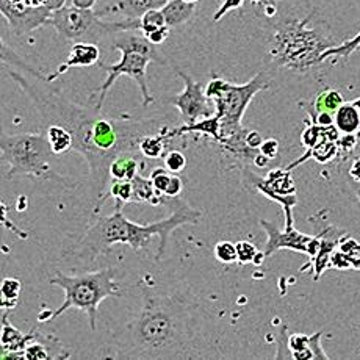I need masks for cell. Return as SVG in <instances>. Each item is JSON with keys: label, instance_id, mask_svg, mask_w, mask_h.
I'll list each match as a JSON object with an SVG mask.
<instances>
[{"label": "cell", "instance_id": "6da1fadb", "mask_svg": "<svg viewBox=\"0 0 360 360\" xmlns=\"http://www.w3.org/2000/svg\"><path fill=\"white\" fill-rule=\"evenodd\" d=\"M202 217V212L193 209L185 200L176 198L174 210L169 213L168 218L152 224H138L122 213L121 205H116L112 214L96 221L83 233V237L77 240V243L68 249L65 255L75 262H94L115 245H129L134 251H141L149 245L152 237H158L160 245L155 260H162L171 233L185 224H198Z\"/></svg>", "mask_w": 360, "mask_h": 360}, {"label": "cell", "instance_id": "7a4b0ae2", "mask_svg": "<svg viewBox=\"0 0 360 360\" xmlns=\"http://www.w3.org/2000/svg\"><path fill=\"white\" fill-rule=\"evenodd\" d=\"M188 316L171 297L144 295L140 315L129 324L130 349L122 357L172 359L184 354Z\"/></svg>", "mask_w": 360, "mask_h": 360}, {"label": "cell", "instance_id": "3957f363", "mask_svg": "<svg viewBox=\"0 0 360 360\" xmlns=\"http://www.w3.org/2000/svg\"><path fill=\"white\" fill-rule=\"evenodd\" d=\"M315 11L302 19H285L276 24L269 39L271 63L288 71L306 74L323 63V53L337 46L328 29L311 27Z\"/></svg>", "mask_w": 360, "mask_h": 360}, {"label": "cell", "instance_id": "277c9868", "mask_svg": "<svg viewBox=\"0 0 360 360\" xmlns=\"http://www.w3.org/2000/svg\"><path fill=\"white\" fill-rule=\"evenodd\" d=\"M112 47L121 52V60L115 65H101V69L107 71L108 75L98 91L91 96V99H98L93 107L98 112H102L108 91L121 75H127L131 80H135L138 88H140L143 107L152 105L154 96H152L148 83V65L152 61H157L160 65L165 63L160 52L157 51V46L149 43L141 33L122 32L115 34Z\"/></svg>", "mask_w": 360, "mask_h": 360}, {"label": "cell", "instance_id": "5b68a950", "mask_svg": "<svg viewBox=\"0 0 360 360\" xmlns=\"http://www.w3.org/2000/svg\"><path fill=\"white\" fill-rule=\"evenodd\" d=\"M116 268L99 269L94 273H83L79 276H66L57 271L53 278L49 279L52 285L63 288L66 300L61 306L55 310H44L38 316L39 323L53 321L55 318L63 315L68 309L75 307L85 311L88 316L89 329L96 330V321H98L99 304L107 297H122V290L117 282L113 281Z\"/></svg>", "mask_w": 360, "mask_h": 360}, {"label": "cell", "instance_id": "8992f818", "mask_svg": "<svg viewBox=\"0 0 360 360\" xmlns=\"http://www.w3.org/2000/svg\"><path fill=\"white\" fill-rule=\"evenodd\" d=\"M2 162L8 166L5 179L19 176L52 180L66 188H74V182L57 174L51 165L53 150L46 134H19L2 135Z\"/></svg>", "mask_w": 360, "mask_h": 360}, {"label": "cell", "instance_id": "52a82bcc", "mask_svg": "<svg viewBox=\"0 0 360 360\" xmlns=\"http://www.w3.org/2000/svg\"><path fill=\"white\" fill-rule=\"evenodd\" d=\"M47 25L58 33L60 38L71 43H96L108 37H115L122 32H140V19H124L116 22L102 20L98 11L93 8H79V6H65L52 13Z\"/></svg>", "mask_w": 360, "mask_h": 360}, {"label": "cell", "instance_id": "ba28073f", "mask_svg": "<svg viewBox=\"0 0 360 360\" xmlns=\"http://www.w3.org/2000/svg\"><path fill=\"white\" fill-rule=\"evenodd\" d=\"M269 86H271V77L265 71L255 74L243 85H235L218 75H212L205 86V96L213 102L214 115L219 117V121L241 122L255 94Z\"/></svg>", "mask_w": 360, "mask_h": 360}, {"label": "cell", "instance_id": "9c48e42d", "mask_svg": "<svg viewBox=\"0 0 360 360\" xmlns=\"http://www.w3.org/2000/svg\"><path fill=\"white\" fill-rule=\"evenodd\" d=\"M290 172L292 171L288 169H271L265 177H260L246 168L243 169L246 186L283 207L285 227H293V207L297 204L296 185Z\"/></svg>", "mask_w": 360, "mask_h": 360}, {"label": "cell", "instance_id": "30bf717a", "mask_svg": "<svg viewBox=\"0 0 360 360\" xmlns=\"http://www.w3.org/2000/svg\"><path fill=\"white\" fill-rule=\"evenodd\" d=\"M177 75L184 80V91L168 99L172 107L179 110L182 116L184 124H193L202 117H209L214 115L213 102L205 96V88L202 83L196 82L190 74L184 71H177Z\"/></svg>", "mask_w": 360, "mask_h": 360}, {"label": "cell", "instance_id": "8fae6325", "mask_svg": "<svg viewBox=\"0 0 360 360\" xmlns=\"http://www.w3.org/2000/svg\"><path fill=\"white\" fill-rule=\"evenodd\" d=\"M259 224L268 235L265 249L262 251L265 257H269V255L281 251V249H292V251L296 252L307 254L310 262L315 259L318 249H320L318 235L316 237H310V235L297 232L295 227H283V231H281L278 226L265 219H259Z\"/></svg>", "mask_w": 360, "mask_h": 360}, {"label": "cell", "instance_id": "7c38bea8", "mask_svg": "<svg viewBox=\"0 0 360 360\" xmlns=\"http://www.w3.org/2000/svg\"><path fill=\"white\" fill-rule=\"evenodd\" d=\"M0 13L16 37H24L47 25L52 11L46 6L27 5L24 0H0Z\"/></svg>", "mask_w": 360, "mask_h": 360}, {"label": "cell", "instance_id": "4fadbf2b", "mask_svg": "<svg viewBox=\"0 0 360 360\" xmlns=\"http://www.w3.org/2000/svg\"><path fill=\"white\" fill-rule=\"evenodd\" d=\"M101 55H102L101 47L96 43H85V41L72 43L68 60L65 61V63H61L57 68V71L47 77V80L53 82L55 79H58L60 75L66 74L69 69H72V68H89V66L98 65L101 60Z\"/></svg>", "mask_w": 360, "mask_h": 360}, {"label": "cell", "instance_id": "5bb4252c", "mask_svg": "<svg viewBox=\"0 0 360 360\" xmlns=\"http://www.w3.org/2000/svg\"><path fill=\"white\" fill-rule=\"evenodd\" d=\"M346 235V231L338 229V227L329 226L321 233H318L320 238V249L315 255V259L311 260L309 265H314V281H318L321 278V274L326 271V268L330 266V255L334 254L335 248L340 243V240Z\"/></svg>", "mask_w": 360, "mask_h": 360}, {"label": "cell", "instance_id": "9a60e30c", "mask_svg": "<svg viewBox=\"0 0 360 360\" xmlns=\"http://www.w3.org/2000/svg\"><path fill=\"white\" fill-rule=\"evenodd\" d=\"M168 2L169 0H120L98 13L101 18L107 15H122L126 19H140L144 13L162 8Z\"/></svg>", "mask_w": 360, "mask_h": 360}, {"label": "cell", "instance_id": "2e32d148", "mask_svg": "<svg viewBox=\"0 0 360 360\" xmlns=\"http://www.w3.org/2000/svg\"><path fill=\"white\" fill-rule=\"evenodd\" d=\"M8 314L10 311H4L2 316V359H6L13 352L25 349L30 342L41 338V335L37 334V329H33L30 334H22L8 321Z\"/></svg>", "mask_w": 360, "mask_h": 360}, {"label": "cell", "instance_id": "e0dca14e", "mask_svg": "<svg viewBox=\"0 0 360 360\" xmlns=\"http://www.w3.org/2000/svg\"><path fill=\"white\" fill-rule=\"evenodd\" d=\"M323 332H316L314 335L293 334L288 335V351L292 359H329L321 348Z\"/></svg>", "mask_w": 360, "mask_h": 360}, {"label": "cell", "instance_id": "ac0fdd59", "mask_svg": "<svg viewBox=\"0 0 360 360\" xmlns=\"http://www.w3.org/2000/svg\"><path fill=\"white\" fill-rule=\"evenodd\" d=\"M345 103V99L340 91L337 89H324V91L318 93L314 99L309 102H300V107L302 110H306L309 117H315L318 113H332L335 115V112L340 108Z\"/></svg>", "mask_w": 360, "mask_h": 360}, {"label": "cell", "instance_id": "d6986e66", "mask_svg": "<svg viewBox=\"0 0 360 360\" xmlns=\"http://www.w3.org/2000/svg\"><path fill=\"white\" fill-rule=\"evenodd\" d=\"M162 13L169 29H179L190 22L196 13V4L185 2V0H169L162 6Z\"/></svg>", "mask_w": 360, "mask_h": 360}, {"label": "cell", "instance_id": "ffe728a7", "mask_svg": "<svg viewBox=\"0 0 360 360\" xmlns=\"http://www.w3.org/2000/svg\"><path fill=\"white\" fill-rule=\"evenodd\" d=\"M143 166L144 163L138 160V152H124L110 165V179L134 180L136 174H140Z\"/></svg>", "mask_w": 360, "mask_h": 360}, {"label": "cell", "instance_id": "44dd1931", "mask_svg": "<svg viewBox=\"0 0 360 360\" xmlns=\"http://www.w3.org/2000/svg\"><path fill=\"white\" fill-rule=\"evenodd\" d=\"M185 134H199L212 138L213 141H217L219 134V117L217 115H212L209 117H202V120L193 124H184V126L169 130L171 138L182 136Z\"/></svg>", "mask_w": 360, "mask_h": 360}, {"label": "cell", "instance_id": "7402d4cb", "mask_svg": "<svg viewBox=\"0 0 360 360\" xmlns=\"http://www.w3.org/2000/svg\"><path fill=\"white\" fill-rule=\"evenodd\" d=\"M334 126L342 135H357L360 131V113L352 102H345L334 115Z\"/></svg>", "mask_w": 360, "mask_h": 360}, {"label": "cell", "instance_id": "603a6c76", "mask_svg": "<svg viewBox=\"0 0 360 360\" xmlns=\"http://www.w3.org/2000/svg\"><path fill=\"white\" fill-rule=\"evenodd\" d=\"M110 198H113L116 200V205H121V207L131 202V199H134V185H131V180L110 179L105 195L98 200L94 213H98L101 210V207L105 204V200Z\"/></svg>", "mask_w": 360, "mask_h": 360}, {"label": "cell", "instance_id": "cb8c5ba5", "mask_svg": "<svg viewBox=\"0 0 360 360\" xmlns=\"http://www.w3.org/2000/svg\"><path fill=\"white\" fill-rule=\"evenodd\" d=\"M134 185V199L131 202H146L152 205H160L168 202V198L160 195L152 185V180L143 177L141 174H136L135 179L131 180Z\"/></svg>", "mask_w": 360, "mask_h": 360}, {"label": "cell", "instance_id": "d4e9b609", "mask_svg": "<svg viewBox=\"0 0 360 360\" xmlns=\"http://www.w3.org/2000/svg\"><path fill=\"white\" fill-rule=\"evenodd\" d=\"M169 126L165 127L158 134H149L141 138L140 141V154L150 160H157V158H162L165 155L166 144L169 140H172L169 135Z\"/></svg>", "mask_w": 360, "mask_h": 360}, {"label": "cell", "instance_id": "484cf974", "mask_svg": "<svg viewBox=\"0 0 360 360\" xmlns=\"http://www.w3.org/2000/svg\"><path fill=\"white\" fill-rule=\"evenodd\" d=\"M46 135L55 155H61L66 154L69 150H72L74 136L66 127L58 126V124H51V126H47L46 129Z\"/></svg>", "mask_w": 360, "mask_h": 360}, {"label": "cell", "instance_id": "4316f807", "mask_svg": "<svg viewBox=\"0 0 360 360\" xmlns=\"http://www.w3.org/2000/svg\"><path fill=\"white\" fill-rule=\"evenodd\" d=\"M22 283L16 278H5L2 281V309L4 311L15 310L19 302Z\"/></svg>", "mask_w": 360, "mask_h": 360}, {"label": "cell", "instance_id": "83f0119b", "mask_svg": "<svg viewBox=\"0 0 360 360\" xmlns=\"http://www.w3.org/2000/svg\"><path fill=\"white\" fill-rule=\"evenodd\" d=\"M360 47V32L356 34L354 38H351L348 41H345V43L342 44H337L334 47H330V49H328L326 52L323 53V63L326 61L328 58L330 57H337V58H345L348 60L352 53H354L357 49Z\"/></svg>", "mask_w": 360, "mask_h": 360}, {"label": "cell", "instance_id": "f1b7e54d", "mask_svg": "<svg viewBox=\"0 0 360 360\" xmlns=\"http://www.w3.org/2000/svg\"><path fill=\"white\" fill-rule=\"evenodd\" d=\"M166 25V20L162 10H149L148 13H144V15L140 18V33L143 37H148L152 32H155L158 29H162V27Z\"/></svg>", "mask_w": 360, "mask_h": 360}, {"label": "cell", "instance_id": "f546056e", "mask_svg": "<svg viewBox=\"0 0 360 360\" xmlns=\"http://www.w3.org/2000/svg\"><path fill=\"white\" fill-rule=\"evenodd\" d=\"M338 251H342L346 257H348L349 263H351V269H357L360 271V243L354 238H351L348 233L340 240L338 243Z\"/></svg>", "mask_w": 360, "mask_h": 360}, {"label": "cell", "instance_id": "4dcf8cb0", "mask_svg": "<svg viewBox=\"0 0 360 360\" xmlns=\"http://www.w3.org/2000/svg\"><path fill=\"white\" fill-rule=\"evenodd\" d=\"M213 254L218 262L226 263V265H231V263H235L238 260L237 245L231 243V241H218V243L214 245Z\"/></svg>", "mask_w": 360, "mask_h": 360}, {"label": "cell", "instance_id": "1f68e13d", "mask_svg": "<svg viewBox=\"0 0 360 360\" xmlns=\"http://www.w3.org/2000/svg\"><path fill=\"white\" fill-rule=\"evenodd\" d=\"M165 168L172 174H180L186 166V157L180 150H169L163 155Z\"/></svg>", "mask_w": 360, "mask_h": 360}, {"label": "cell", "instance_id": "d6a6232c", "mask_svg": "<svg viewBox=\"0 0 360 360\" xmlns=\"http://www.w3.org/2000/svg\"><path fill=\"white\" fill-rule=\"evenodd\" d=\"M237 245V254H238V263L240 265H248V263H254V259L257 257V248H255L251 241L241 240Z\"/></svg>", "mask_w": 360, "mask_h": 360}, {"label": "cell", "instance_id": "836d02e7", "mask_svg": "<svg viewBox=\"0 0 360 360\" xmlns=\"http://www.w3.org/2000/svg\"><path fill=\"white\" fill-rule=\"evenodd\" d=\"M172 172H169L166 168H155L154 171L150 172L149 179L152 180V185H154V188L160 193V195L165 196V191L168 188V184L171 180Z\"/></svg>", "mask_w": 360, "mask_h": 360}, {"label": "cell", "instance_id": "e575fe53", "mask_svg": "<svg viewBox=\"0 0 360 360\" xmlns=\"http://www.w3.org/2000/svg\"><path fill=\"white\" fill-rule=\"evenodd\" d=\"M246 0H221L218 10L213 13V22H219L221 19L227 16V13L235 11L245 5Z\"/></svg>", "mask_w": 360, "mask_h": 360}, {"label": "cell", "instance_id": "d590c367", "mask_svg": "<svg viewBox=\"0 0 360 360\" xmlns=\"http://www.w3.org/2000/svg\"><path fill=\"white\" fill-rule=\"evenodd\" d=\"M259 152L265 157H268L269 160H274V158L279 155V141L274 140V138H268V140H263Z\"/></svg>", "mask_w": 360, "mask_h": 360}, {"label": "cell", "instance_id": "8d00e7d4", "mask_svg": "<svg viewBox=\"0 0 360 360\" xmlns=\"http://www.w3.org/2000/svg\"><path fill=\"white\" fill-rule=\"evenodd\" d=\"M182 190H184V180L179 177V174H172L169 184H168V188H166V191H165V196L168 199L179 198Z\"/></svg>", "mask_w": 360, "mask_h": 360}, {"label": "cell", "instance_id": "74e56055", "mask_svg": "<svg viewBox=\"0 0 360 360\" xmlns=\"http://www.w3.org/2000/svg\"><path fill=\"white\" fill-rule=\"evenodd\" d=\"M169 33H171V29L168 25H165V27H162V29L152 32L150 34H148V37H144V38H146L149 43H152L154 46H160L165 43L166 39H168Z\"/></svg>", "mask_w": 360, "mask_h": 360}, {"label": "cell", "instance_id": "f35d334b", "mask_svg": "<svg viewBox=\"0 0 360 360\" xmlns=\"http://www.w3.org/2000/svg\"><path fill=\"white\" fill-rule=\"evenodd\" d=\"M330 268L351 269V263L342 251H334V254L330 255Z\"/></svg>", "mask_w": 360, "mask_h": 360}, {"label": "cell", "instance_id": "ab89813d", "mask_svg": "<svg viewBox=\"0 0 360 360\" xmlns=\"http://www.w3.org/2000/svg\"><path fill=\"white\" fill-rule=\"evenodd\" d=\"M338 148L343 152H351L357 148V136L356 135H342L338 138Z\"/></svg>", "mask_w": 360, "mask_h": 360}, {"label": "cell", "instance_id": "60d3db41", "mask_svg": "<svg viewBox=\"0 0 360 360\" xmlns=\"http://www.w3.org/2000/svg\"><path fill=\"white\" fill-rule=\"evenodd\" d=\"M246 143H248V146L251 148V149L259 150L260 146H262V143H263V138L260 135V131L249 130L248 134H246Z\"/></svg>", "mask_w": 360, "mask_h": 360}, {"label": "cell", "instance_id": "b9f144b4", "mask_svg": "<svg viewBox=\"0 0 360 360\" xmlns=\"http://www.w3.org/2000/svg\"><path fill=\"white\" fill-rule=\"evenodd\" d=\"M66 2L68 0H44L43 6H46V8H49L52 13H55L61 8H65V6L68 5Z\"/></svg>", "mask_w": 360, "mask_h": 360}, {"label": "cell", "instance_id": "7bdbcfd3", "mask_svg": "<svg viewBox=\"0 0 360 360\" xmlns=\"http://www.w3.org/2000/svg\"><path fill=\"white\" fill-rule=\"evenodd\" d=\"M349 177H351L352 180H356V182H360V157L356 158V160L351 163Z\"/></svg>", "mask_w": 360, "mask_h": 360}, {"label": "cell", "instance_id": "ee69618b", "mask_svg": "<svg viewBox=\"0 0 360 360\" xmlns=\"http://www.w3.org/2000/svg\"><path fill=\"white\" fill-rule=\"evenodd\" d=\"M99 0H71V5L79 6V8H94Z\"/></svg>", "mask_w": 360, "mask_h": 360}, {"label": "cell", "instance_id": "f6af8a7d", "mask_svg": "<svg viewBox=\"0 0 360 360\" xmlns=\"http://www.w3.org/2000/svg\"><path fill=\"white\" fill-rule=\"evenodd\" d=\"M269 162H271V160H269V158L265 157L263 154H260V152H259L257 155H255V158L252 160V163L257 166V168H266Z\"/></svg>", "mask_w": 360, "mask_h": 360}, {"label": "cell", "instance_id": "bcb514c9", "mask_svg": "<svg viewBox=\"0 0 360 360\" xmlns=\"http://www.w3.org/2000/svg\"><path fill=\"white\" fill-rule=\"evenodd\" d=\"M351 186H352V190H354V193H356L357 200L360 202V182H356V180H352Z\"/></svg>", "mask_w": 360, "mask_h": 360}, {"label": "cell", "instance_id": "7dc6e473", "mask_svg": "<svg viewBox=\"0 0 360 360\" xmlns=\"http://www.w3.org/2000/svg\"><path fill=\"white\" fill-rule=\"evenodd\" d=\"M274 2H276V0H251V4L255 5V6H263L266 4H274Z\"/></svg>", "mask_w": 360, "mask_h": 360}, {"label": "cell", "instance_id": "c3c4849f", "mask_svg": "<svg viewBox=\"0 0 360 360\" xmlns=\"http://www.w3.org/2000/svg\"><path fill=\"white\" fill-rule=\"evenodd\" d=\"M27 5H32V6H43L44 0H24Z\"/></svg>", "mask_w": 360, "mask_h": 360}, {"label": "cell", "instance_id": "681fc988", "mask_svg": "<svg viewBox=\"0 0 360 360\" xmlns=\"http://www.w3.org/2000/svg\"><path fill=\"white\" fill-rule=\"evenodd\" d=\"M352 105H354V107L359 110V113H360V98H357V99L352 101Z\"/></svg>", "mask_w": 360, "mask_h": 360}, {"label": "cell", "instance_id": "f907efd6", "mask_svg": "<svg viewBox=\"0 0 360 360\" xmlns=\"http://www.w3.org/2000/svg\"><path fill=\"white\" fill-rule=\"evenodd\" d=\"M185 2H191V4H198L199 0H185Z\"/></svg>", "mask_w": 360, "mask_h": 360}]
</instances>
